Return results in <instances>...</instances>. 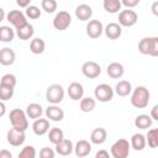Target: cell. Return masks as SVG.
<instances>
[{
	"instance_id": "8",
	"label": "cell",
	"mask_w": 158,
	"mask_h": 158,
	"mask_svg": "<svg viewBox=\"0 0 158 158\" xmlns=\"http://www.w3.org/2000/svg\"><path fill=\"white\" fill-rule=\"evenodd\" d=\"M138 21V15L133 10H122L118 14V23L123 27H132L137 23Z\"/></svg>"
},
{
	"instance_id": "45",
	"label": "cell",
	"mask_w": 158,
	"mask_h": 158,
	"mask_svg": "<svg viewBox=\"0 0 158 158\" xmlns=\"http://www.w3.org/2000/svg\"><path fill=\"white\" fill-rule=\"evenodd\" d=\"M11 157H12V154L6 149H2L0 152V158H11Z\"/></svg>"
},
{
	"instance_id": "33",
	"label": "cell",
	"mask_w": 158,
	"mask_h": 158,
	"mask_svg": "<svg viewBox=\"0 0 158 158\" xmlns=\"http://www.w3.org/2000/svg\"><path fill=\"white\" fill-rule=\"evenodd\" d=\"M147 143L151 148H157L158 147V127L157 128H151L146 136Z\"/></svg>"
},
{
	"instance_id": "17",
	"label": "cell",
	"mask_w": 158,
	"mask_h": 158,
	"mask_svg": "<svg viewBox=\"0 0 158 158\" xmlns=\"http://www.w3.org/2000/svg\"><path fill=\"white\" fill-rule=\"evenodd\" d=\"M104 32H105V36L107 38H110V40H117L122 35V26L120 23H116V22H110L104 28Z\"/></svg>"
},
{
	"instance_id": "36",
	"label": "cell",
	"mask_w": 158,
	"mask_h": 158,
	"mask_svg": "<svg viewBox=\"0 0 158 158\" xmlns=\"http://www.w3.org/2000/svg\"><path fill=\"white\" fill-rule=\"evenodd\" d=\"M12 96H14V88L0 84V99L2 101H6L10 100Z\"/></svg>"
},
{
	"instance_id": "24",
	"label": "cell",
	"mask_w": 158,
	"mask_h": 158,
	"mask_svg": "<svg viewBox=\"0 0 158 158\" xmlns=\"http://www.w3.org/2000/svg\"><path fill=\"white\" fill-rule=\"evenodd\" d=\"M152 123H153V118L151 117V115L142 114L135 118V126L139 130H147L152 126Z\"/></svg>"
},
{
	"instance_id": "43",
	"label": "cell",
	"mask_w": 158,
	"mask_h": 158,
	"mask_svg": "<svg viewBox=\"0 0 158 158\" xmlns=\"http://www.w3.org/2000/svg\"><path fill=\"white\" fill-rule=\"evenodd\" d=\"M30 2H31V0H16V4L20 7H27V6H30Z\"/></svg>"
},
{
	"instance_id": "38",
	"label": "cell",
	"mask_w": 158,
	"mask_h": 158,
	"mask_svg": "<svg viewBox=\"0 0 158 158\" xmlns=\"http://www.w3.org/2000/svg\"><path fill=\"white\" fill-rule=\"evenodd\" d=\"M35 157H36V149L33 146H25L19 153V158H35Z\"/></svg>"
},
{
	"instance_id": "47",
	"label": "cell",
	"mask_w": 158,
	"mask_h": 158,
	"mask_svg": "<svg viewBox=\"0 0 158 158\" xmlns=\"http://www.w3.org/2000/svg\"><path fill=\"white\" fill-rule=\"evenodd\" d=\"M0 12H1V21H2V20L5 19V12H4V9H1V10H0Z\"/></svg>"
},
{
	"instance_id": "32",
	"label": "cell",
	"mask_w": 158,
	"mask_h": 158,
	"mask_svg": "<svg viewBox=\"0 0 158 158\" xmlns=\"http://www.w3.org/2000/svg\"><path fill=\"white\" fill-rule=\"evenodd\" d=\"M15 37V32L10 26H0V40L2 42H11Z\"/></svg>"
},
{
	"instance_id": "44",
	"label": "cell",
	"mask_w": 158,
	"mask_h": 158,
	"mask_svg": "<svg viewBox=\"0 0 158 158\" xmlns=\"http://www.w3.org/2000/svg\"><path fill=\"white\" fill-rule=\"evenodd\" d=\"M151 10H152V14H153L156 17H158V1H154V2L152 4Z\"/></svg>"
},
{
	"instance_id": "21",
	"label": "cell",
	"mask_w": 158,
	"mask_h": 158,
	"mask_svg": "<svg viewBox=\"0 0 158 158\" xmlns=\"http://www.w3.org/2000/svg\"><path fill=\"white\" fill-rule=\"evenodd\" d=\"M15 59H16V54H15L14 49L5 47L0 51V63H1V65H11V64L15 63Z\"/></svg>"
},
{
	"instance_id": "28",
	"label": "cell",
	"mask_w": 158,
	"mask_h": 158,
	"mask_svg": "<svg viewBox=\"0 0 158 158\" xmlns=\"http://www.w3.org/2000/svg\"><path fill=\"white\" fill-rule=\"evenodd\" d=\"M121 0H102L104 10L109 14H117L121 10Z\"/></svg>"
},
{
	"instance_id": "4",
	"label": "cell",
	"mask_w": 158,
	"mask_h": 158,
	"mask_svg": "<svg viewBox=\"0 0 158 158\" xmlns=\"http://www.w3.org/2000/svg\"><path fill=\"white\" fill-rule=\"evenodd\" d=\"M130 148H131V143L125 138H120L112 143L111 156L114 158H127L130 154Z\"/></svg>"
},
{
	"instance_id": "29",
	"label": "cell",
	"mask_w": 158,
	"mask_h": 158,
	"mask_svg": "<svg viewBox=\"0 0 158 158\" xmlns=\"http://www.w3.org/2000/svg\"><path fill=\"white\" fill-rule=\"evenodd\" d=\"M46 43L42 38H33L30 43V49L33 54H42L44 52Z\"/></svg>"
},
{
	"instance_id": "15",
	"label": "cell",
	"mask_w": 158,
	"mask_h": 158,
	"mask_svg": "<svg viewBox=\"0 0 158 158\" xmlns=\"http://www.w3.org/2000/svg\"><path fill=\"white\" fill-rule=\"evenodd\" d=\"M32 131L37 136H43L49 131V120L47 118H36L32 123Z\"/></svg>"
},
{
	"instance_id": "10",
	"label": "cell",
	"mask_w": 158,
	"mask_h": 158,
	"mask_svg": "<svg viewBox=\"0 0 158 158\" xmlns=\"http://www.w3.org/2000/svg\"><path fill=\"white\" fill-rule=\"evenodd\" d=\"M26 139V135H25V131L22 130H19L16 127H12L7 131V142L14 146V147H20L23 144Z\"/></svg>"
},
{
	"instance_id": "5",
	"label": "cell",
	"mask_w": 158,
	"mask_h": 158,
	"mask_svg": "<svg viewBox=\"0 0 158 158\" xmlns=\"http://www.w3.org/2000/svg\"><path fill=\"white\" fill-rule=\"evenodd\" d=\"M46 99L49 104H59L64 99V89L60 84H52L46 90Z\"/></svg>"
},
{
	"instance_id": "25",
	"label": "cell",
	"mask_w": 158,
	"mask_h": 158,
	"mask_svg": "<svg viewBox=\"0 0 158 158\" xmlns=\"http://www.w3.org/2000/svg\"><path fill=\"white\" fill-rule=\"evenodd\" d=\"M130 143H131V148H133L135 151H142V149H144V147L147 144V138L142 133H135L131 137Z\"/></svg>"
},
{
	"instance_id": "42",
	"label": "cell",
	"mask_w": 158,
	"mask_h": 158,
	"mask_svg": "<svg viewBox=\"0 0 158 158\" xmlns=\"http://www.w3.org/2000/svg\"><path fill=\"white\" fill-rule=\"evenodd\" d=\"M109 152L107 151H105V149H101V151H99L96 154H95V157L96 158H109Z\"/></svg>"
},
{
	"instance_id": "14",
	"label": "cell",
	"mask_w": 158,
	"mask_h": 158,
	"mask_svg": "<svg viewBox=\"0 0 158 158\" xmlns=\"http://www.w3.org/2000/svg\"><path fill=\"white\" fill-rule=\"evenodd\" d=\"M67 93H68V95L72 100L78 101V100H81L83 96H84V88L80 83L73 81V83L69 84V86L67 89Z\"/></svg>"
},
{
	"instance_id": "2",
	"label": "cell",
	"mask_w": 158,
	"mask_h": 158,
	"mask_svg": "<svg viewBox=\"0 0 158 158\" xmlns=\"http://www.w3.org/2000/svg\"><path fill=\"white\" fill-rule=\"evenodd\" d=\"M138 51L142 54L158 57V37H143L138 43Z\"/></svg>"
},
{
	"instance_id": "6",
	"label": "cell",
	"mask_w": 158,
	"mask_h": 158,
	"mask_svg": "<svg viewBox=\"0 0 158 158\" xmlns=\"http://www.w3.org/2000/svg\"><path fill=\"white\" fill-rule=\"evenodd\" d=\"M114 89L109 85V84H99L95 86V90H94V95H95V99L100 102H107L110 100H112L114 98Z\"/></svg>"
},
{
	"instance_id": "19",
	"label": "cell",
	"mask_w": 158,
	"mask_h": 158,
	"mask_svg": "<svg viewBox=\"0 0 158 158\" xmlns=\"http://www.w3.org/2000/svg\"><path fill=\"white\" fill-rule=\"evenodd\" d=\"M74 151V144L70 139H67V138H63L59 143L56 144V152L59 154V156H69L72 154V152Z\"/></svg>"
},
{
	"instance_id": "46",
	"label": "cell",
	"mask_w": 158,
	"mask_h": 158,
	"mask_svg": "<svg viewBox=\"0 0 158 158\" xmlns=\"http://www.w3.org/2000/svg\"><path fill=\"white\" fill-rule=\"evenodd\" d=\"M0 107H1L0 116H4V115H5V104H4V101H2V100H1V102H0Z\"/></svg>"
},
{
	"instance_id": "12",
	"label": "cell",
	"mask_w": 158,
	"mask_h": 158,
	"mask_svg": "<svg viewBox=\"0 0 158 158\" xmlns=\"http://www.w3.org/2000/svg\"><path fill=\"white\" fill-rule=\"evenodd\" d=\"M104 32V26L99 20H90L86 25V35L90 38H99Z\"/></svg>"
},
{
	"instance_id": "9",
	"label": "cell",
	"mask_w": 158,
	"mask_h": 158,
	"mask_svg": "<svg viewBox=\"0 0 158 158\" xmlns=\"http://www.w3.org/2000/svg\"><path fill=\"white\" fill-rule=\"evenodd\" d=\"M81 73L84 77H86L89 79H95L101 74V67L94 60H88V62L83 63Z\"/></svg>"
},
{
	"instance_id": "31",
	"label": "cell",
	"mask_w": 158,
	"mask_h": 158,
	"mask_svg": "<svg viewBox=\"0 0 158 158\" xmlns=\"http://www.w3.org/2000/svg\"><path fill=\"white\" fill-rule=\"evenodd\" d=\"M95 105H96V101L95 99L90 98V96H86V98H83L80 100V110L83 112H90L95 109Z\"/></svg>"
},
{
	"instance_id": "35",
	"label": "cell",
	"mask_w": 158,
	"mask_h": 158,
	"mask_svg": "<svg viewBox=\"0 0 158 158\" xmlns=\"http://www.w3.org/2000/svg\"><path fill=\"white\" fill-rule=\"evenodd\" d=\"M25 14H26V16H27L28 19H31V20H37V19L41 17V10H40V7H37V6H35V5L27 6Z\"/></svg>"
},
{
	"instance_id": "23",
	"label": "cell",
	"mask_w": 158,
	"mask_h": 158,
	"mask_svg": "<svg viewBox=\"0 0 158 158\" xmlns=\"http://www.w3.org/2000/svg\"><path fill=\"white\" fill-rule=\"evenodd\" d=\"M115 93L118 95V96H128L131 93H132V85L128 80H120L116 86H115Z\"/></svg>"
},
{
	"instance_id": "39",
	"label": "cell",
	"mask_w": 158,
	"mask_h": 158,
	"mask_svg": "<svg viewBox=\"0 0 158 158\" xmlns=\"http://www.w3.org/2000/svg\"><path fill=\"white\" fill-rule=\"evenodd\" d=\"M54 156H56V152L49 147H43L40 151V157L41 158H54Z\"/></svg>"
},
{
	"instance_id": "16",
	"label": "cell",
	"mask_w": 158,
	"mask_h": 158,
	"mask_svg": "<svg viewBox=\"0 0 158 158\" xmlns=\"http://www.w3.org/2000/svg\"><path fill=\"white\" fill-rule=\"evenodd\" d=\"M90 152H91V143L89 141H86V139H80L74 146V153L79 158L89 156Z\"/></svg>"
},
{
	"instance_id": "11",
	"label": "cell",
	"mask_w": 158,
	"mask_h": 158,
	"mask_svg": "<svg viewBox=\"0 0 158 158\" xmlns=\"http://www.w3.org/2000/svg\"><path fill=\"white\" fill-rule=\"evenodd\" d=\"M26 14H23L22 11H20V10H11L9 14H7V16H6V19H7V21L17 30V28H20V27H22V26H25L26 23H27V20H26Z\"/></svg>"
},
{
	"instance_id": "30",
	"label": "cell",
	"mask_w": 158,
	"mask_h": 158,
	"mask_svg": "<svg viewBox=\"0 0 158 158\" xmlns=\"http://www.w3.org/2000/svg\"><path fill=\"white\" fill-rule=\"evenodd\" d=\"M63 138H64V133H63V131H62L60 128L53 127V128H51V130L48 131V139H49V142H52L54 146H56L57 143H59Z\"/></svg>"
},
{
	"instance_id": "37",
	"label": "cell",
	"mask_w": 158,
	"mask_h": 158,
	"mask_svg": "<svg viewBox=\"0 0 158 158\" xmlns=\"http://www.w3.org/2000/svg\"><path fill=\"white\" fill-rule=\"evenodd\" d=\"M16 83H17L16 77L14 74H10V73L4 74L1 77V80H0V84L1 85H6V86H11V88H15L16 86Z\"/></svg>"
},
{
	"instance_id": "40",
	"label": "cell",
	"mask_w": 158,
	"mask_h": 158,
	"mask_svg": "<svg viewBox=\"0 0 158 158\" xmlns=\"http://www.w3.org/2000/svg\"><path fill=\"white\" fill-rule=\"evenodd\" d=\"M139 1H141V0H121L122 5L126 6L127 9H132V7L137 6V5L139 4Z\"/></svg>"
},
{
	"instance_id": "18",
	"label": "cell",
	"mask_w": 158,
	"mask_h": 158,
	"mask_svg": "<svg viewBox=\"0 0 158 158\" xmlns=\"http://www.w3.org/2000/svg\"><path fill=\"white\" fill-rule=\"evenodd\" d=\"M75 16L80 21H89L93 16V9L88 4H80L75 9Z\"/></svg>"
},
{
	"instance_id": "27",
	"label": "cell",
	"mask_w": 158,
	"mask_h": 158,
	"mask_svg": "<svg viewBox=\"0 0 158 158\" xmlns=\"http://www.w3.org/2000/svg\"><path fill=\"white\" fill-rule=\"evenodd\" d=\"M26 114L32 120H36V118H40L43 114V110H42V106L37 102H32L30 105H27L26 107Z\"/></svg>"
},
{
	"instance_id": "7",
	"label": "cell",
	"mask_w": 158,
	"mask_h": 158,
	"mask_svg": "<svg viewBox=\"0 0 158 158\" xmlns=\"http://www.w3.org/2000/svg\"><path fill=\"white\" fill-rule=\"evenodd\" d=\"M72 23V16L68 11H59L53 19V27L58 31L67 30Z\"/></svg>"
},
{
	"instance_id": "34",
	"label": "cell",
	"mask_w": 158,
	"mask_h": 158,
	"mask_svg": "<svg viewBox=\"0 0 158 158\" xmlns=\"http://www.w3.org/2000/svg\"><path fill=\"white\" fill-rule=\"evenodd\" d=\"M41 7L44 12L52 14L57 10V1L56 0H42L41 1Z\"/></svg>"
},
{
	"instance_id": "26",
	"label": "cell",
	"mask_w": 158,
	"mask_h": 158,
	"mask_svg": "<svg viewBox=\"0 0 158 158\" xmlns=\"http://www.w3.org/2000/svg\"><path fill=\"white\" fill-rule=\"evenodd\" d=\"M33 33H35L33 26H32L31 23H28V22H27L25 26H22V27H20V28L16 30L17 37H19L20 40H22V41H27V40H30V38H32Z\"/></svg>"
},
{
	"instance_id": "1",
	"label": "cell",
	"mask_w": 158,
	"mask_h": 158,
	"mask_svg": "<svg viewBox=\"0 0 158 158\" xmlns=\"http://www.w3.org/2000/svg\"><path fill=\"white\" fill-rule=\"evenodd\" d=\"M149 90L146 86H137L132 90V95H131V104L133 107L136 109H144L148 102H149Z\"/></svg>"
},
{
	"instance_id": "13",
	"label": "cell",
	"mask_w": 158,
	"mask_h": 158,
	"mask_svg": "<svg viewBox=\"0 0 158 158\" xmlns=\"http://www.w3.org/2000/svg\"><path fill=\"white\" fill-rule=\"evenodd\" d=\"M46 117L49 121L58 122L64 118V111L59 106H57V104H52L46 109Z\"/></svg>"
},
{
	"instance_id": "41",
	"label": "cell",
	"mask_w": 158,
	"mask_h": 158,
	"mask_svg": "<svg viewBox=\"0 0 158 158\" xmlns=\"http://www.w3.org/2000/svg\"><path fill=\"white\" fill-rule=\"evenodd\" d=\"M151 117L154 121H158V104L152 107V110H151Z\"/></svg>"
},
{
	"instance_id": "20",
	"label": "cell",
	"mask_w": 158,
	"mask_h": 158,
	"mask_svg": "<svg viewBox=\"0 0 158 158\" xmlns=\"http://www.w3.org/2000/svg\"><path fill=\"white\" fill-rule=\"evenodd\" d=\"M106 73H107V75H109L110 78H112V79H120V78L123 75V73H125V68H123V65H122L121 63H118V62H112V63H110V64L107 65Z\"/></svg>"
},
{
	"instance_id": "22",
	"label": "cell",
	"mask_w": 158,
	"mask_h": 158,
	"mask_svg": "<svg viewBox=\"0 0 158 158\" xmlns=\"http://www.w3.org/2000/svg\"><path fill=\"white\" fill-rule=\"evenodd\" d=\"M107 138V132L105 128L102 127H98L95 130H93L91 135H90V142L94 144H102Z\"/></svg>"
},
{
	"instance_id": "3",
	"label": "cell",
	"mask_w": 158,
	"mask_h": 158,
	"mask_svg": "<svg viewBox=\"0 0 158 158\" xmlns=\"http://www.w3.org/2000/svg\"><path fill=\"white\" fill-rule=\"evenodd\" d=\"M10 122L12 125V127H16L19 130L26 131L28 128V120H27V114L26 111L21 110V109H14L10 111Z\"/></svg>"
}]
</instances>
